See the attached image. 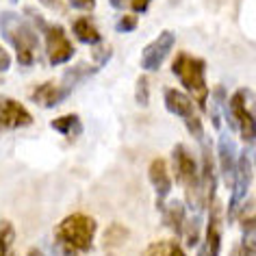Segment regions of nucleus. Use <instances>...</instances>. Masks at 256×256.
Returning <instances> with one entry per match:
<instances>
[{
    "instance_id": "f257e3e1",
    "label": "nucleus",
    "mask_w": 256,
    "mask_h": 256,
    "mask_svg": "<svg viewBox=\"0 0 256 256\" xmlns=\"http://www.w3.org/2000/svg\"><path fill=\"white\" fill-rule=\"evenodd\" d=\"M0 33L11 44L16 59L22 68L33 66L37 59V50H40V37L30 26V22H26L14 11H2L0 14Z\"/></svg>"
},
{
    "instance_id": "f03ea898",
    "label": "nucleus",
    "mask_w": 256,
    "mask_h": 256,
    "mask_svg": "<svg viewBox=\"0 0 256 256\" xmlns=\"http://www.w3.org/2000/svg\"><path fill=\"white\" fill-rule=\"evenodd\" d=\"M172 74L184 87V92L196 102V106L206 111L208 98H210V89L206 85V61L182 50L172 61Z\"/></svg>"
},
{
    "instance_id": "7ed1b4c3",
    "label": "nucleus",
    "mask_w": 256,
    "mask_h": 256,
    "mask_svg": "<svg viewBox=\"0 0 256 256\" xmlns=\"http://www.w3.org/2000/svg\"><path fill=\"white\" fill-rule=\"evenodd\" d=\"M172 163H174V174L178 178V182L184 189V200H187L189 208H194L196 213L206 210V198H204L202 182H200V168H198V161L189 152L187 146L182 144L174 146Z\"/></svg>"
},
{
    "instance_id": "20e7f679",
    "label": "nucleus",
    "mask_w": 256,
    "mask_h": 256,
    "mask_svg": "<svg viewBox=\"0 0 256 256\" xmlns=\"http://www.w3.org/2000/svg\"><path fill=\"white\" fill-rule=\"evenodd\" d=\"M96 232H98V224H96L94 217H89L85 213L68 215L54 228V236L59 248H63L70 254L89 252L94 248Z\"/></svg>"
},
{
    "instance_id": "39448f33",
    "label": "nucleus",
    "mask_w": 256,
    "mask_h": 256,
    "mask_svg": "<svg viewBox=\"0 0 256 256\" xmlns=\"http://www.w3.org/2000/svg\"><path fill=\"white\" fill-rule=\"evenodd\" d=\"M224 113L232 126V130L239 132L241 142L248 146H256V111L250 106V92L239 89L230 96L224 104Z\"/></svg>"
},
{
    "instance_id": "423d86ee",
    "label": "nucleus",
    "mask_w": 256,
    "mask_h": 256,
    "mask_svg": "<svg viewBox=\"0 0 256 256\" xmlns=\"http://www.w3.org/2000/svg\"><path fill=\"white\" fill-rule=\"evenodd\" d=\"M163 104L172 115L180 118L184 122V126H187L189 135L200 142V139L204 137V124H202V115H200V111H198L196 102L191 100L187 94H182L180 89L168 87L163 92Z\"/></svg>"
},
{
    "instance_id": "0eeeda50",
    "label": "nucleus",
    "mask_w": 256,
    "mask_h": 256,
    "mask_svg": "<svg viewBox=\"0 0 256 256\" xmlns=\"http://www.w3.org/2000/svg\"><path fill=\"white\" fill-rule=\"evenodd\" d=\"M250 184H252V161H250V154L246 150L236 156V165H234V174H232V196H230V202H228V220L234 222L236 213H239L243 200H246L248 191H250Z\"/></svg>"
},
{
    "instance_id": "6e6552de",
    "label": "nucleus",
    "mask_w": 256,
    "mask_h": 256,
    "mask_svg": "<svg viewBox=\"0 0 256 256\" xmlns=\"http://www.w3.org/2000/svg\"><path fill=\"white\" fill-rule=\"evenodd\" d=\"M176 44V33L174 30H161V33L156 35V40H152L148 46L142 50V70L144 72H158V70L163 68L165 59L170 56L172 48H174Z\"/></svg>"
},
{
    "instance_id": "1a4fd4ad",
    "label": "nucleus",
    "mask_w": 256,
    "mask_h": 256,
    "mask_svg": "<svg viewBox=\"0 0 256 256\" xmlns=\"http://www.w3.org/2000/svg\"><path fill=\"white\" fill-rule=\"evenodd\" d=\"M44 37H46V54H48V61L50 66H63L68 63L70 59H74V44L68 40L66 30L56 24H48L44 28Z\"/></svg>"
},
{
    "instance_id": "9d476101",
    "label": "nucleus",
    "mask_w": 256,
    "mask_h": 256,
    "mask_svg": "<svg viewBox=\"0 0 256 256\" xmlns=\"http://www.w3.org/2000/svg\"><path fill=\"white\" fill-rule=\"evenodd\" d=\"M33 124V115L28 108L14 98H4L0 96V128L4 130H18V128Z\"/></svg>"
},
{
    "instance_id": "9b49d317",
    "label": "nucleus",
    "mask_w": 256,
    "mask_h": 256,
    "mask_svg": "<svg viewBox=\"0 0 256 256\" xmlns=\"http://www.w3.org/2000/svg\"><path fill=\"white\" fill-rule=\"evenodd\" d=\"M222 252V213L217 202L208 206V222L206 232H204V243L198 250V256H220Z\"/></svg>"
},
{
    "instance_id": "f8f14e48",
    "label": "nucleus",
    "mask_w": 256,
    "mask_h": 256,
    "mask_svg": "<svg viewBox=\"0 0 256 256\" xmlns=\"http://www.w3.org/2000/svg\"><path fill=\"white\" fill-rule=\"evenodd\" d=\"M148 178H150V184L156 194V206L163 208L168 198L172 194V176L168 172V163L163 158H154L148 168Z\"/></svg>"
},
{
    "instance_id": "ddd939ff",
    "label": "nucleus",
    "mask_w": 256,
    "mask_h": 256,
    "mask_svg": "<svg viewBox=\"0 0 256 256\" xmlns=\"http://www.w3.org/2000/svg\"><path fill=\"white\" fill-rule=\"evenodd\" d=\"M236 165V144L228 132H220V142H217V168L224 178V182L230 187Z\"/></svg>"
},
{
    "instance_id": "4468645a",
    "label": "nucleus",
    "mask_w": 256,
    "mask_h": 256,
    "mask_svg": "<svg viewBox=\"0 0 256 256\" xmlns=\"http://www.w3.org/2000/svg\"><path fill=\"white\" fill-rule=\"evenodd\" d=\"M70 94H72V92H70L68 87H63V85H56V82H44V85L33 89V94H30V100L37 102L40 106L52 108L56 104H61L63 100H68Z\"/></svg>"
},
{
    "instance_id": "2eb2a0df",
    "label": "nucleus",
    "mask_w": 256,
    "mask_h": 256,
    "mask_svg": "<svg viewBox=\"0 0 256 256\" xmlns=\"http://www.w3.org/2000/svg\"><path fill=\"white\" fill-rule=\"evenodd\" d=\"M241 256H256V213L241 215Z\"/></svg>"
},
{
    "instance_id": "dca6fc26",
    "label": "nucleus",
    "mask_w": 256,
    "mask_h": 256,
    "mask_svg": "<svg viewBox=\"0 0 256 256\" xmlns=\"http://www.w3.org/2000/svg\"><path fill=\"white\" fill-rule=\"evenodd\" d=\"M163 224L168 226L176 236H182L184 224H187V215H184V204L180 200L168 202V206H163Z\"/></svg>"
},
{
    "instance_id": "f3484780",
    "label": "nucleus",
    "mask_w": 256,
    "mask_h": 256,
    "mask_svg": "<svg viewBox=\"0 0 256 256\" xmlns=\"http://www.w3.org/2000/svg\"><path fill=\"white\" fill-rule=\"evenodd\" d=\"M72 33L80 44H87V46H98V44H102V35L92 18H78V20H74Z\"/></svg>"
},
{
    "instance_id": "a211bd4d",
    "label": "nucleus",
    "mask_w": 256,
    "mask_h": 256,
    "mask_svg": "<svg viewBox=\"0 0 256 256\" xmlns=\"http://www.w3.org/2000/svg\"><path fill=\"white\" fill-rule=\"evenodd\" d=\"M50 128L63 137H72V135H78L82 130V124H80V118L76 113H66V115H59V118H54L50 122Z\"/></svg>"
},
{
    "instance_id": "6ab92c4d",
    "label": "nucleus",
    "mask_w": 256,
    "mask_h": 256,
    "mask_svg": "<svg viewBox=\"0 0 256 256\" xmlns=\"http://www.w3.org/2000/svg\"><path fill=\"white\" fill-rule=\"evenodd\" d=\"M98 72V66H87V63H78V66H74V68H70L66 74H63V80H61V85L63 87H68L70 92L76 87V85H80L85 78H89L92 74Z\"/></svg>"
},
{
    "instance_id": "aec40b11",
    "label": "nucleus",
    "mask_w": 256,
    "mask_h": 256,
    "mask_svg": "<svg viewBox=\"0 0 256 256\" xmlns=\"http://www.w3.org/2000/svg\"><path fill=\"white\" fill-rule=\"evenodd\" d=\"M130 236L126 226H122V224H111L104 232H102V246L106 250H113V248H120L122 243H126V239Z\"/></svg>"
},
{
    "instance_id": "412c9836",
    "label": "nucleus",
    "mask_w": 256,
    "mask_h": 256,
    "mask_svg": "<svg viewBox=\"0 0 256 256\" xmlns=\"http://www.w3.org/2000/svg\"><path fill=\"white\" fill-rule=\"evenodd\" d=\"M14 239H16V232H14V226L9 222H0V256H9V250L14 246Z\"/></svg>"
},
{
    "instance_id": "4be33fe9",
    "label": "nucleus",
    "mask_w": 256,
    "mask_h": 256,
    "mask_svg": "<svg viewBox=\"0 0 256 256\" xmlns=\"http://www.w3.org/2000/svg\"><path fill=\"white\" fill-rule=\"evenodd\" d=\"M113 9H130L132 14H146L152 0H108Z\"/></svg>"
},
{
    "instance_id": "5701e85b",
    "label": "nucleus",
    "mask_w": 256,
    "mask_h": 256,
    "mask_svg": "<svg viewBox=\"0 0 256 256\" xmlns=\"http://www.w3.org/2000/svg\"><path fill=\"white\" fill-rule=\"evenodd\" d=\"M135 100H137L139 106H148L150 104V82H148V76H139V78H137Z\"/></svg>"
},
{
    "instance_id": "b1692460",
    "label": "nucleus",
    "mask_w": 256,
    "mask_h": 256,
    "mask_svg": "<svg viewBox=\"0 0 256 256\" xmlns=\"http://www.w3.org/2000/svg\"><path fill=\"white\" fill-rule=\"evenodd\" d=\"M182 234H187V246L194 248L198 243V236H200V215L196 213V217H191V222L184 224Z\"/></svg>"
},
{
    "instance_id": "393cba45",
    "label": "nucleus",
    "mask_w": 256,
    "mask_h": 256,
    "mask_svg": "<svg viewBox=\"0 0 256 256\" xmlns=\"http://www.w3.org/2000/svg\"><path fill=\"white\" fill-rule=\"evenodd\" d=\"M135 28H137V18L132 14L122 16L118 20V24H115V30H118V33H132Z\"/></svg>"
},
{
    "instance_id": "a878e982",
    "label": "nucleus",
    "mask_w": 256,
    "mask_h": 256,
    "mask_svg": "<svg viewBox=\"0 0 256 256\" xmlns=\"http://www.w3.org/2000/svg\"><path fill=\"white\" fill-rule=\"evenodd\" d=\"M170 252V243L168 241H154L148 246V252L146 256H168Z\"/></svg>"
},
{
    "instance_id": "bb28decb",
    "label": "nucleus",
    "mask_w": 256,
    "mask_h": 256,
    "mask_svg": "<svg viewBox=\"0 0 256 256\" xmlns=\"http://www.w3.org/2000/svg\"><path fill=\"white\" fill-rule=\"evenodd\" d=\"M68 4L78 11H94L96 9V0H68Z\"/></svg>"
},
{
    "instance_id": "cd10ccee",
    "label": "nucleus",
    "mask_w": 256,
    "mask_h": 256,
    "mask_svg": "<svg viewBox=\"0 0 256 256\" xmlns=\"http://www.w3.org/2000/svg\"><path fill=\"white\" fill-rule=\"evenodd\" d=\"M9 68H11V54L2 48V44H0V72H7Z\"/></svg>"
},
{
    "instance_id": "c85d7f7f",
    "label": "nucleus",
    "mask_w": 256,
    "mask_h": 256,
    "mask_svg": "<svg viewBox=\"0 0 256 256\" xmlns=\"http://www.w3.org/2000/svg\"><path fill=\"white\" fill-rule=\"evenodd\" d=\"M168 256H187V252L178 246L176 241H170V252H168Z\"/></svg>"
},
{
    "instance_id": "c756f323",
    "label": "nucleus",
    "mask_w": 256,
    "mask_h": 256,
    "mask_svg": "<svg viewBox=\"0 0 256 256\" xmlns=\"http://www.w3.org/2000/svg\"><path fill=\"white\" fill-rule=\"evenodd\" d=\"M26 256H44V252H42V250H37V248H33V250H28Z\"/></svg>"
},
{
    "instance_id": "7c9ffc66",
    "label": "nucleus",
    "mask_w": 256,
    "mask_h": 256,
    "mask_svg": "<svg viewBox=\"0 0 256 256\" xmlns=\"http://www.w3.org/2000/svg\"><path fill=\"white\" fill-rule=\"evenodd\" d=\"M230 256H241V250H239V243H234V246H232V252H230Z\"/></svg>"
},
{
    "instance_id": "2f4dec72",
    "label": "nucleus",
    "mask_w": 256,
    "mask_h": 256,
    "mask_svg": "<svg viewBox=\"0 0 256 256\" xmlns=\"http://www.w3.org/2000/svg\"><path fill=\"white\" fill-rule=\"evenodd\" d=\"M56 256H74V254H70V252H66V250H63V248H59V250H56V252H54Z\"/></svg>"
},
{
    "instance_id": "473e14b6",
    "label": "nucleus",
    "mask_w": 256,
    "mask_h": 256,
    "mask_svg": "<svg viewBox=\"0 0 256 256\" xmlns=\"http://www.w3.org/2000/svg\"><path fill=\"white\" fill-rule=\"evenodd\" d=\"M42 2H46V4H54V0H42Z\"/></svg>"
},
{
    "instance_id": "72a5a7b5",
    "label": "nucleus",
    "mask_w": 256,
    "mask_h": 256,
    "mask_svg": "<svg viewBox=\"0 0 256 256\" xmlns=\"http://www.w3.org/2000/svg\"><path fill=\"white\" fill-rule=\"evenodd\" d=\"M254 165H256V152H254Z\"/></svg>"
},
{
    "instance_id": "f704fd0d",
    "label": "nucleus",
    "mask_w": 256,
    "mask_h": 256,
    "mask_svg": "<svg viewBox=\"0 0 256 256\" xmlns=\"http://www.w3.org/2000/svg\"><path fill=\"white\" fill-rule=\"evenodd\" d=\"M0 82H2V78H0Z\"/></svg>"
},
{
    "instance_id": "c9c22d12",
    "label": "nucleus",
    "mask_w": 256,
    "mask_h": 256,
    "mask_svg": "<svg viewBox=\"0 0 256 256\" xmlns=\"http://www.w3.org/2000/svg\"><path fill=\"white\" fill-rule=\"evenodd\" d=\"M11 256H14V254H11Z\"/></svg>"
}]
</instances>
